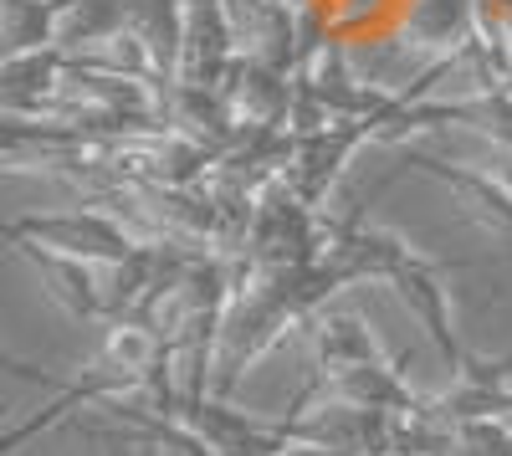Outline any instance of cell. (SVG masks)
Instances as JSON below:
<instances>
[{"instance_id":"6da1fadb","label":"cell","mask_w":512,"mask_h":456,"mask_svg":"<svg viewBox=\"0 0 512 456\" xmlns=\"http://www.w3.org/2000/svg\"><path fill=\"white\" fill-rule=\"evenodd\" d=\"M0 369H11V375H21V380H47L41 369H31V364H21V359H11L6 349H0Z\"/></svg>"}]
</instances>
